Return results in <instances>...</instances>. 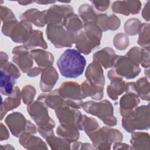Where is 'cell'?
Returning a JSON list of instances; mask_svg holds the SVG:
<instances>
[{
	"label": "cell",
	"mask_w": 150,
	"mask_h": 150,
	"mask_svg": "<svg viewBox=\"0 0 150 150\" xmlns=\"http://www.w3.org/2000/svg\"><path fill=\"white\" fill-rule=\"evenodd\" d=\"M57 66L62 76L67 79H76L84 72L86 60L77 49H66L59 57Z\"/></svg>",
	"instance_id": "obj_1"
},
{
	"label": "cell",
	"mask_w": 150,
	"mask_h": 150,
	"mask_svg": "<svg viewBox=\"0 0 150 150\" xmlns=\"http://www.w3.org/2000/svg\"><path fill=\"white\" fill-rule=\"evenodd\" d=\"M121 124L128 133L136 130H148L150 127L149 104L136 107L130 114L122 117Z\"/></svg>",
	"instance_id": "obj_2"
},
{
	"label": "cell",
	"mask_w": 150,
	"mask_h": 150,
	"mask_svg": "<svg viewBox=\"0 0 150 150\" xmlns=\"http://www.w3.org/2000/svg\"><path fill=\"white\" fill-rule=\"evenodd\" d=\"M81 108L86 112L98 117L108 127H114L117 124V120L114 115V107L107 100L83 102Z\"/></svg>",
	"instance_id": "obj_3"
},
{
	"label": "cell",
	"mask_w": 150,
	"mask_h": 150,
	"mask_svg": "<svg viewBox=\"0 0 150 150\" xmlns=\"http://www.w3.org/2000/svg\"><path fill=\"white\" fill-rule=\"evenodd\" d=\"M96 149H110L112 144L123 140L120 130L104 126L87 135Z\"/></svg>",
	"instance_id": "obj_4"
},
{
	"label": "cell",
	"mask_w": 150,
	"mask_h": 150,
	"mask_svg": "<svg viewBox=\"0 0 150 150\" xmlns=\"http://www.w3.org/2000/svg\"><path fill=\"white\" fill-rule=\"evenodd\" d=\"M46 34L47 39L57 49L71 47L75 43L77 35V33L66 30L63 25H47Z\"/></svg>",
	"instance_id": "obj_5"
},
{
	"label": "cell",
	"mask_w": 150,
	"mask_h": 150,
	"mask_svg": "<svg viewBox=\"0 0 150 150\" xmlns=\"http://www.w3.org/2000/svg\"><path fill=\"white\" fill-rule=\"evenodd\" d=\"M112 67L118 76L127 79H135L141 71L139 66L135 64L125 55H116Z\"/></svg>",
	"instance_id": "obj_6"
},
{
	"label": "cell",
	"mask_w": 150,
	"mask_h": 150,
	"mask_svg": "<svg viewBox=\"0 0 150 150\" xmlns=\"http://www.w3.org/2000/svg\"><path fill=\"white\" fill-rule=\"evenodd\" d=\"M73 12V8L70 5H53L46 9L45 19L46 25H63L64 18Z\"/></svg>",
	"instance_id": "obj_7"
},
{
	"label": "cell",
	"mask_w": 150,
	"mask_h": 150,
	"mask_svg": "<svg viewBox=\"0 0 150 150\" xmlns=\"http://www.w3.org/2000/svg\"><path fill=\"white\" fill-rule=\"evenodd\" d=\"M48 108L43 101L38 100L28 105L27 111L38 127L46 125L53 120L49 115Z\"/></svg>",
	"instance_id": "obj_8"
},
{
	"label": "cell",
	"mask_w": 150,
	"mask_h": 150,
	"mask_svg": "<svg viewBox=\"0 0 150 150\" xmlns=\"http://www.w3.org/2000/svg\"><path fill=\"white\" fill-rule=\"evenodd\" d=\"M12 53V62L23 73H27L32 68L33 64V59L29 49L24 45L17 46L13 48Z\"/></svg>",
	"instance_id": "obj_9"
},
{
	"label": "cell",
	"mask_w": 150,
	"mask_h": 150,
	"mask_svg": "<svg viewBox=\"0 0 150 150\" xmlns=\"http://www.w3.org/2000/svg\"><path fill=\"white\" fill-rule=\"evenodd\" d=\"M33 30L32 23L25 21H18L10 30L8 37L15 43L24 45L29 39Z\"/></svg>",
	"instance_id": "obj_10"
},
{
	"label": "cell",
	"mask_w": 150,
	"mask_h": 150,
	"mask_svg": "<svg viewBox=\"0 0 150 150\" xmlns=\"http://www.w3.org/2000/svg\"><path fill=\"white\" fill-rule=\"evenodd\" d=\"M27 121L25 117L21 112L18 111L8 114L5 119V123L10 132L16 138H19L24 132Z\"/></svg>",
	"instance_id": "obj_11"
},
{
	"label": "cell",
	"mask_w": 150,
	"mask_h": 150,
	"mask_svg": "<svg viewBox=\"0 0 150 150\" xmlns=\"http://www.w3.org/2000/svg\"><path fill=\"white\" fill-rule=\"evenodd\" d=\"M55 115L60 124H70L77 127L83 114L78 109L64 105L55 110Z\"/></svg>",
	"instance_id": "obj_12"
},
{
	"label": "cell",
	"mask_w": 150,
	"mask_h": 150,
	"mask_svg": "<svg viewBox=\"0 0 150 150\" xmlns=\"http://www.w3.org/2000/svg\"><path fill=\"white\" fill-rule=\"evenodd\" d=\"M150 87L149 80L146 77H142L136 82H128L125 85V93H134L142 100L149 101L150 99Z\"/></svg>",
	"instance_id": "obj_13"
},
{
	"label": "cell",
	"mask_w": 150,
	"mask_h": 150,
	"mask_svg": "<svg viewBox=\"0 0 150 150\" xmlns=\"http://www.w3.org/2000/svg\"><path fill=\"white\" fill-rule=\"evenodd\" d=\"M141 7L142 4L139 1H117L113 2L111 9L114 13L129 16L138 14Z\"/></svg>",
	"instance_id": "obj_14"
},
{
	"label": "cell",
	"mask_w": 150,
	"mask_h": 150,
	"mask_svg": "<svg viewBox=\"0 0 150 150\" xmlns=\"http://www.w3.org/2000/svg\"><path fill=\"white\" fill-rule=\"evenodd\" d=\"M58 80V73L53 66L43 69L39 83L40 90L43 93L52 91Z\"/></svg>",
	"instance_id": "obj_15"
},
{
	"label": "cell",
	"mask_w": 150,
	"mask_h": 150,
	"mask_svg": "<svg viewBox=\"0 0 150 150\" xmlns=\"http://www.w3.org/2000/svg\"><path fill=\"white\" fill-rule=\"evenodd\" d=\"M58 90L60 96L66 100H82L84 99L81 91V86L76 81H64Z\"/></svg>",
	"instance_id": "obj_16"
},
{
	"label": "cell",
	"mask_w": 150,
	"mask_h": 150,
	"mask_svg": "<svg viewBox=\"0 0 150 150\" xmlns=\"http://www.w3.org/2000/svg\"><path fill=\"white\" fill-rule=\"evenodd\" d=\"M75 45L77 50L81 54L88 55L93 49L99 46L100 43L90 38L82 29L77 33Z\"/></svg>",
	"instance_id": "obj_17"
},
{
	"label": "cell",
	"mask_w": 150,
	"mask_h": 150,
	"mask_svg": "<svg viewBox=\"0 0 150 150\" xmlns=\"http://www.w3.org/2000/svg\"><path fill=\"white\" fill-rule=\"evenodd\" d=\"M86 80L90 83L104 87L105 77L102 66L97 62L93 61L87 66L85 71Z\"/></svg>",
	"instance_id": "obj_18"
},
{
	"label": "cell",
	"mask_w": 150,
	"mask_h": 150,
	"mask_svg": "<svg viewBox=\"0 0 150 150\" xmlns=\"http://www.w3.org/2000/svg\"><path fill=\"white\" fill-rule=\"evenodd\" d=\"M140 103V98L135 93H125L120 100V114L122 117L130 114Z\"/></svg>",
	"instance_id": "obj_19"
},
{
	"label": "cell",
	"mask_w": 150,
	"mask_h": 150,
	"mask_svg": "<svg viewBox=\"0 0 150 150\" xmlns=\"http://www.w3.org/2000/svg\"><path fill=\"white\" fill-rule=\"evenodd\" d=\"M116 55L113 49L105 47L93 54V61L98 63L105 69H107L113 66Z\"/></svg>",
	"instance_id": "obj_20"
},
{
	"label": "cell",
	"mask_w": 150,
	"mask_h": 150,
	"mask_svg": "<svg viewBox=\"0 0 150 150\" xmlns=\"http://www.w3.org/2000/svg\"><path fill=\"white\" fill-rule=\"evenodd\" d=\"M19 142L26 149H48L46 144L40 138L26 132L20 135Z\"/></svg>",
	"instance_id": "obj_21"
},
{
	"label": "cell",
	"mask_w": 150,
	"mask_h": 150,
	"mask_svg": "<svg viewBox=\"0 0 150 150\" xmlns=\"http://www.w3.org/2000/svg\"><path fill=\"white\" fill-rule=\"evenodd\" d=\"M37 100L43 101L48 107L54 110L66 105V100L60 96L58 88L49 92L48 94L46 93L40 94L38 97Z\"/></svg>",
	"instance_id": "obj_22"
},
{
	"label": "cell",
	"mask_w": 150,
	"mask_h": 150,
	"mask_svg": "<svg viewBox=\"0 0 150 150\" xmlns=\"http://www.w3.org/2000/svg\"><path fill=\"white\" fill-rule=\"evenodd\" d=\"M46 12V10L40 11L36 8H30L22 13L20 15L19 19L21 21L33 23L39 28H43L46 25L45 19Z\"/></svg>",
	"instance_id": "obj_23"
},
{
	"label": "cell",
	"mask_w": 150,
	"mask_h": 150,
	"mask_svg": "<svg viewBox=\"0 0 150 150\" xmlns=\"http://www.w3.org/2000/svg\"><path fill=\"white\" fill-rule=\"evenodd\" d=\"M96 23L102 32L116 30L120 26L121 21L114 14L108 16L107 13H100L97 15Z\"/></svg>",
	"instance_id": "obj_24"
},
{
	"label": "cell",
	"mask_w": 150,
	"mask_h": 150,
	"mask_svg": "<svg viewBox=\"0 0 150 150\" xmlns=\"http://www.w3.org/2000/svg\"><path fill=\"white\" fill-rule=\"evenodd\" d=\"M30 53L36 64L42 69L53 66L54 58L50 52L40 49H34L31 50Z\"/></svg>",
	"instance_id": "obj_25"
},
{
	"label": "cell",
	"mask_w": 150,
	"mask_h": 150,
	"mask_svg": "<svg viewBox=\"0 0 150 150\" xmlns=\"http://www.w3.org/2000/svg\"><path fill=\"white\" fill-rule=\"evenodd\" d=\"M81 91L83 98L88 97L96 101L101 100L104 97V87L90 83L86 80L81 84Z\"/></svg>",
	"instance_id": "obj_26"
},
{
	"label": "cell",
	"mask_w": 150,
	"mask_h": 150,
	"mask_svg": "<svg viewBox=\"0 0 150 150\" xmlns=\"http://www.w3.org/2000/svg\"><path fill=\"white\" fill-rule=\"evenodd\" d=\"M57 135L72 143L79 140L80 138L79 129L73 125L60 124L56 129Z\"/></svg>",
	"instance_id": "obj_27"
},
{
	"label": "cell",
	"mask_w": 150,
	"mask_h": 150,
	"mask_svg": "<svg viewBox=\"0 0 150 150\" xmlns=\"http://www.w3.org/2000/svg\"><path fill=\"white\" fill-rule=\"evenodd\" d=\"M126 83L121 77H115L110 80L107 87V94L110 98L115 101L118 97L125 92Z\"/></svg>",
	"instance_id": "obj_28"
},
{
	"label": "cell",
	"mask_w": 150,
	"mask_h": 150,
	"mask_svg": "<svg viewBox=\"0 0 150 150\" xmlns=\"http://www.w3.org/2000/svg\"><path fill=\"white\" fill-rule=\"evenodd\" d=\"M149 135L146 132H133L130 144L134 149H150Z\"/></svg>",
	"instance_id": "obj_29"
},
{
	"label": "cell",
	"mask_w": 150,
	"mask_h": 150,
	"mask_svg": "<svg viewBox=\"0 0 150 150\" xmlns=\"http://www.w3.org/2000/svg\"><path fill=\"white\" fill-rule=\"evenodd\" d=\"M16 79L6 71L1 69L0 91L2 95L8 96L11 95L14 89Z\"/></svg>",
	"instance_id": "obj_30"
},
{
	"label": "cell",
	"mask_w": 150,
	"mask_h": 150,
	"mask_svg": "<svg viewBox=\"0 0 150 150\" xmlns=\"http://www.w3.org/2000/svg\"><path fill=\"white\" fill-rule=\"evenodd\" d=\"M22 94L19 88L17 86L14 87L12 93L8 96L4 101L1 99V104L3 105L5 110L8 112L18 108L21 103Z\"/></svg>",
	"instance_id": "obj_31"
},
{
	"label": "cell",
	"mask_w": 150,
	"mask_h": 150,
	"mask_svg": "<svg viewBox=\"0 0 150 150\" xmlns=\"http://www.w3.org/2000/svg\"><path fill=\"white\" fill-rule=\"evenodd\" d=\"M63 27L67 30L77 33L83 28V23L79 15L73 13L69 14L64 19Z\"/></svg>",
	"instance_id": "obj_32"
},
{
	"label": "cell",
	"mask_w": 150,
	"mask_h": 150,
	"mask_svg": "<svg viewBox=\"0 0 150 150\" xmlns=\"http://www.w3.org/2000/svg\"><path fill=\"white\" fill-rule=\"evenodd\" d=\"M29 49H34L37 47H40L42 49L47 48V44L43 38V32L39 30L33 29L28 41L24 44Z\"/></svg>",
	"instance_id": "obj_33"
},
{
	"label": "cell",
	"mask_w": 150,
	"mask_h": 150,
	"mask_svg": "<svg viewBox=\"0 0 150 150\" xmlns=\"http://www.w3.org/2000/svg\"><path fill=\"white\" fill-rule=\"evenodd\" d=\"M77 128L79 131H84L88 135L97 130L100 128V126L98 121L94 118L82 115Z\"/></svg>",
	"instance_id": "obj_34"
},
{
	"label": "cell",
	"mask_w": 150,
	"mask_h": 150,
	"mask_svg": "<svg viewBox=\"0 0 150 150\" xmlns=\"http://www.w3.org/2000/svg\"><path fill=\"white\" fill-rule=\"evenodd\" d=\"M78 13L83 23L96 22L97 15L93 7L88 4H83L78 8Z\"/></svg>",
	"instance_id": "obj_35"
},
{
	"label": "cell",
	"mask_w": 150,
	"mask_h": 150,
	"mask_svg": "<svg viewBox=\"0 0 150 150\" xmlns=\"http://www.w3.org/2000/svg\"><path fill=\"white\" fill-rule=\"evenodd\" d=\"M138 34L139 37L137 43L142 48L150 47V26L148 23H142L139 26Z\"/></svg>",
	"instance_id": "obj_36"
},
{
	"label": "cell",
	"mask_w": 150,
	"mask_h": 150,
	"mask_svg": "<svg viewBox=\"0 0 150 150\" xmlns=\"http://www.w3.org/2000/svg\"><path fill=\"white\" fill-rule=\"evenodd\" d=\"M46 141L52 149H70L71 142L67 140L61 138L60 137H56L54 134H53L47 138Z\"/></svg>",
	"instance_id": "obj_37"
},
{
	"label": "cell",
	"mask_w": 150,
	"mask_h": 150,
	"mask_svg": "<svg viewBox=\"0 0 150 150\" xmlns=\"http://www.w3.org/2000/svg\"><path fill=\"white\" fill-rule=\"evenodd\" d=\"M83 29L90 38L101 43L103 32L96 22H87L83 23Z\"/></svg>",
	"instance_id": "obj_38"
},
{
	"label": "cell",
	"mask_w": 150,
	"mask_h": 150,
	"mask_svg": "<svg viewBox=\"0 0 150 150\" xmlns=\"http://www.w3.org/2000/svg\"><path fill=\"white\" fill-rule=\"evenodd\" d=\"M141 22L138 18H131L128 19L124 23V31L125 34L129 36H135L138 33Z\"/></svg>",
	"instance_id": "obj_39"
},
{
	"label": "cell",
	"mask_w": 150,
	"mask_h": 150,
	"mask_svg": "<svg viewBox=\"0 0 150 150\" xmlns=\"http://www.w3.org/2000/svg\"><path fill=\"white\" fill-rule=\"evenodd\" d=\"M21 94L23 103L28 105L33 101L36 94V88L32 85H26L22 88Z\"/></svg>",
	"instance_id": "obj_40"
},
{
	"label": "cell",
	"mask_w": 150,
	"mask_h": 150,
	"mask_svg": "<svg viewBox=\"0 0 150 150\" xmlns=\"http://www.w3.org/2000/svg\"><path fill=\"white\" fill-rule=\"evenodd\" d=\"M113 45L117 49L124 50L129 45V39L125 33L120 32L116 34L114 37Z\"/></svg>",
	"instance_id": "obj_41"
},
{
	"label": "cell",
	"mask_w": 150,
	"mask_h": 150,
	"mask_svg": "<svg viewBox=\"0 0 150 150\" xmlns=\"http://www.w3.org/2000/svg\"><path fill=\"white\" fill-rule=\"evenodd\" d=\"M142 52V47L134 46L131 49H130L125 55L127 57H128L135 64L139 66L141 62Z\"/></svg>",
	"instance_id": "obj_42"
},
{
	"label": "cell",
	"mask_w": 150,
	"mask_h": 150,
	"mask_svg": "<svg viewBox=\"0 0 150 150\" xmlns=\"http://www.w3.org/2000/svg\"><path fill=\"white\" fill-rule=\"evenodd\" d=\"M55 127V122L53 120L49 122L46 125H45L42 127H38V132L39 134L44 138L46 139L48 137L54 134L53 129Z\"/></svg>",
	"instance_id": "obj_43"
},
{
	"label": "cell",
	"mask_w": 150,
	"mask_h": 150,
	"mask_svg": "<svg viewBox=\"0 0 150 150\" xmlns=\"http://www.w3.org/2000/svg\"><path fill=\"white\" fill-rule=\"evenodd\" d=\"M0 67L1 69H2L8 72L16 80L18 79L21 77V74L19 71V69H18L16 66H15L13 63H12L11 62H8L5 65Z\"/></svg>",
	"instance_id": "obj_44"
},
{
	"label": "cell",
	"mask_w": 150,
	"mask_h": 150,
	"mask_svg": "<svg viewBox=\"0 0 150 150\" xmlns=\"http://www.w3.org/2000/svg\"><path fill=\"white\" fill-rule=\"evenodd\" d=\"M0 12H1L0 13L1 19L2 23L6 22L9 21L16 19L12 11L10 8L5 6L1 5Z\"/></svg>",
	"instance_id": "obj_45"
},
{
	"label": "cell",
	"mask_w": 150,
	"mask_h": 150,
	"mask_svg": "<svg viewBox=\"0 0 150 150\" xmlns=\"http://www.w3.org/2000/svg\"><path fill=\"white\" fill-rule=\"evenodd\" d=\"M142 58L140 64L144 68H149L150 66V59H149V48H142Z\"/></svg>",
	"instance_id": "obj_46"
},
{
	"label": "cell",
	"mask_w": 150,
	"mask_h": 150,
	"mask_svg": "<svg viewBox=\"0 0 150 150\" xmlns=\"http://www.w3.org/2000/svg\"><path fill=\"white\" fill-rule=\"evenodd\" d=\"M91 2L95 8L100 12H104L108 9L110 6V1H91Z\"/></svg>",
	"instance_id": "obj_47"
},
{
	"label": "cell",
	"mask_w": 150,
	"mask_h": 150,
	"mask_svg": "<svg viewBox=\"0 0 150 150\" xmlns=\"http://www.w3.org/2000/svg\"><path fill=\"white\" fill-rule=\"evenodd\" d=\"M71 149H96L93 144L88 142L83 143L80 141H76L73 142L71 147Z\"/></svg>",
	"instance_id": "obj_48"
},
{
	"label": "cell",
	"mask_w": 150,
	"mask_h": 150,
	"mask_svg": "<svg viewBox=\"0 0 150 150\" xmlns=\"http://www.w3.org/2000/svg\"><path fill=\"white\" fill-rule=\"evenodd\" d=\"M10 137L9 132L6 127L2 123L0 124V141H3L7 140Z\"/></svg>",
	"instance_id": "obj_49"
},
{
	"label": "cell",
	"mask_w": 150,
	"mask_h": 150,
	"mask_svg": "<svg viewBox=\"0 0 150 150\" xmlns=\"http://www.w3.org/2000/svg\"><path fill=\"white\" fill-rule=\"evenodd\" d=\"M113 149H134L131 145H129L127 144L120 142H117L114 143Z\"/></svg>",
	"instance_id": "obj_50"
},
{
	"label": "cell",
	"mask_w": 150,
	"mask_h": 150,
	"mask_svg": "<svg viewBox=\"0 0 150 150\" xmlns=\"http://www.w3.org/2000/svg\"><path fill=\"white\" fill-rule=\"evenodd\" d=\"M142 16L144 20L147 22L149 21V1H147V2L145 4L143 9L142 11Z\"/></svg>",
	"instance_id": "obj_51"
},
{
	"label": "cell",
	"mask_w": 150,
	"mask_h": 150,
	"mask_svg": "<svg viewBox=\"0 0 150 150\" xmlns=\"http://www.w3.org/2000/svg\"><path fill=\"white\" fill-rule=\"evenodd\" d=\"M42 69L39 67H34L32 68L26 74L27 76L30 77H35L39 75L42 71Z\"/></svg>",
	"instance_id": "obj_52"
},
{
	"label": "cell",
	"mask_w": 150,
	"mask_h": 150,
	"mask_svg": "<svg viewBox=\"0 0 150 150\" xmlns=\"http://www.w3.org/2000/svg\"><path fill=\"white\" fill-rule=\"evenodd\" d=\"M8 62V56L6 53L1 51L0 54V67L3 66Z\"/></svg>",
	"instance_id": "obj_53"
},
{
	"label": "cell",
	"mask_w": 150,
	"mask_h": 150,
	"mask_svg": "<svg viewBox=\"0 0 150 150\" xmlns=\"http://www.w3.org/2000/svg\"><path fill=\"white\" fill-rule=\"evenodd\" d=\"M35 2L39 5H47V4H54L56 1H35Z\"/></svg>",
	"instance_id": "obj_54"
},
{
	"label": "cell",
	"mask_w": 150,
	"mask_h": 150,
	"mask_svg": "<svg viewBox=\"0 0 150 150\" xmlns=\"http://www.w3.org/2000/svg\"><path fill=\"white\" fill-rule=\"evenodd\" d=\"M0 149L1 150H10V149H15V148L10 144L1 145Z\"/></svg>",
	"instance_id": "obj_55"
},
{
	"label": "cell",
	"mask_w": 150,
	"mask_h": 150,
	"mask_svg": "<svg viewBox=\"0 0 150 150\" xmlns=\"http://www.w3.org/2000/svg\"><path fill=\"white\" fill-rule=\"evenodd\" d=\"M8 112L5 110L3 105L1 103V120L2 121Z\"/></svg>",
	"instance_id": "obj_56"
},
{
	"label": "cell",
	"mask_w": 150,
	"mask_h": 150,
	"mask_svg": "<svg viewBox=\"0 0 150 150\" xmlns=\"http://www.w3.org/2000/svg\"><path fill=\"white\" fill-rule=\"evenodd\" d=\"M19 4H20L21 5H30L31 4H33L35 2L34 1H19L17 2Z\"/></svg>",
	"instance_id": "obj_57"
},
{
	"label": "cell",
	"mask_w": 150,
	"mask_h": 150,
	"mask_svg": "<svg viewBox=\"0 0 150 150\" xmlns=\"http://www.w3.org/2000/svg\"><path fill=\"white\" fill-rule=\"evenodd\" d=\"M144 73L145 74V77L149 79V68H146L144 70Z\"/></svg>",
	"instance_id": "obj_58"
}]
</instances>
